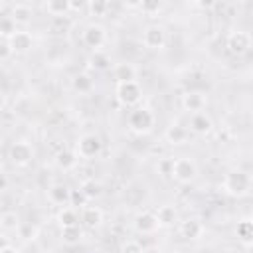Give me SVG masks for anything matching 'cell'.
Masks as SVG:
<instances>
[{
  "mask_svg": "<svg viewBox=\"0 0 253 253\" xmlns=\"http://www.w3.org/2000/svg\"><path fill=\"white\" fill-rule=\"evenodd\" d=\"M101 148H103V142L97 134H83L77 140V156L95 158V156H99Z\"/></svg>",
  "mask_w": 253,
  "mask_h": 253,
  "instance_id": "5",
  "label": "cell"
},
{
  "mask_svg": "<svg viewBox=\"0 0 253 253\" xmlns=\"http://www.w3.org/2000/svg\"><path fill=\"white\" fill-rule=\"evenodd\" d=\"M8 245H10V239H8L4 233H0V251H2L4 247H8Z\"/></svg>",
  "mask_w": 253,
  "mask_h": 253,
  "instance_id": "37",
  "label": "cell"
},
{
  "mask_svg": "<svg viewBox=\"0 0 253 253\" xmlns=\"http://www.w3.org/2000/svg\"><path fill=\"white\" fill-rule=\"evenodd\" d=\"M128 126L130 130H134L136 134H146L152 130L154 126V115L150 109L146 107H136L134 111H130L128 115Z\"/></svg>",
  "mask_w": 253,
  "mask_h": 253,
  "instance_id": "2",
  "label": "cell"
},
{
  "mask_svg": "<svg viewBox=\"0 0 253 253\" xmlns=\"http://www.w3.org/2000/svg\"><path fill=\"white\" fill-rule=\"evenodd\" d=\"M182 107L188 111V113H200V111H204V107H206V97L200 93V91H190V93H186L184 97H182Z\"/></svg>",
  "mask_w": 253,
  "mask_h": 253,
  "instance_id": "12",
  "label": "cell"
},
{
  "mask_svg": "<svg viewBox=\"0 0 253 253\" xmlns=\"http://www.w3.org/2000/svg\"><path fill=\"white\" fill-rule=\"evenodd\" d=\"M0 253H20V251H18L16 247H12V245H8V247H4V249H2Z\"/></svg>",
  "mask_w": 253,
  "mask_h": 253,
  "instance_id": "38",
  "label": "cell"
},
{
  "mask_svg": "<svg viewBox=\"0 0 253 253\" xmlns=\"http://www.w3.org/2000/svg\"><path fill=\"white\" fill-rule=\"evenodd\" d=\"M32 43H34L32 34H28V32H18V30H16V34L8 40V45H10L12 53H26V51L32 47Z\"/></svg>",
  "mask_w": 253,
  "mask_h": 253,
  "instance_id": "11",
  "label": "cell"
},
{
  "mask_svg": "<svg viewBox=\"0 0 253 253\" xmlns=\"http://www.w3.org/2000/svg\"><path fill=\"white\" fill-rule=\"evenodd\" d=\"M164 138H166L170 144H184V142L188 140V130H186V126H182V125H178V123H172V125L166 128Z\"/></svg>",
  "mask_w": 253,
  "mask_h": 253,
  "instance_id": "16",
  "label": "cell"
},
{
  "mask_svg": "<svg viewBox=\"0 0 253 253\" xmlns=\"http://www.w3.org/2000/svg\"><path fill=\"white\" fill-rule=\"evenodd\" d=\"M32 156H34V150L28 142H14L10 146V158L16 166H26L32 162Z\"/></svg>",
  "mask_w": 253,
  "mask_h": 253,
  "instance_id": "8",
  "label": "cell"
},
{
  "mask_svg": "<svg viewBox=\"0 0 253 253\" xmlns=\"http://www.w3.org/2000/svg\"><path fill=\"white\" fill-rule=\"evenodd\" d=\"M89 65H91L93 69L103 71V69L111 67V59H109V55H107L105 51L97 49V51H93V53H91V57H89Z\"/></svg>",
  "mask_w": 253,
  "mask_h": 253,
  "instance_id": "24",
  "label": "cell"
},
{
  "mask_svg": "<svg viewBox=\"0 0 253 253\" xmlns=\"http://www.w3.org/2000/svg\"><path fill=\"white\" fill-rule=\"evenodd\" d=\"M10 55H12L10 45H8V43H0V59H6V57H10Z\"/></svg>",
  "mask_w": 253,
  "mask_h": 253,
  "instance_id": "36",
  "label": "cell"
},
{
  "mask_svg": "<svg viewBox=\"0 0 253 253\" xmlns=\"http://www.w3.org/2000/svg\"><path fill=\"white\" fill-rule=\"evenodd\" d=\"M172 176L182 184H190L198 176V166L192 158H174Z\"/></svg>",
  "mask_w": 253,
  "mask_h": 253,
  "instance_id": "3",
  "label": "cell"
},
{
  "mask_svg": "<svg viewBox=\"0 0 253 253\" xmlns=\"http://www.w3.org/2000/svg\"><path fill=\"white\" fill-rule=\"evenodd\" d=\"M57 221L61 223V227H71V225H79V215L73 208H61Z\"/></svg>",
  "mask_w": 253,
  "mask_h": 253,
  "instance_id": "23",
  "label": "cell"
},
{
  "mask_svg": "<svg viewBox=\"0 0 253 253\" xmlns=\"http://www.w3.org/2000/svg\"><path fill=\"white\" fill-rule=\"evenodd\" d=\"M55 162H57L59 168L71 170V168H75V164H77V152H73V150H61V152H57Z\"/></svg>",
  "mask_w": 253,
  "mask_h": 253,
  "instance_id": "22",
  "label": "cell"
},
{
  "mask_svg": "<svg viewBox=\"0 0 253 253\" xmlns=\"http://www.w3.org/2000/svg\"><path fill=\"white\" fill-rule=\"evenodd\" d=\"M10 18L16 22V26H18V24H28L30 18H32V8H30L28 4H16V6L12 8Z\"/></svg>",
  "mask_w": 253,
  "mask_h": 253,
  "instance_id": "21",
  "label": "cell"
},
{
  "mask_svg": "<svg viewBox=\"0 0 253 253\" xmlns=\"http://www.w3.org/2000/svg\"><path fill=\"white\" fill-rule=\"evenodd\" d=\"M69 188L65 186V184H53L49 190H47V198L53 202V204H57V206H65V204H69Z\"/></svg>",
  "mask_w": 253,
  "mask_h": 253,
  "instance_id": "19",
  "label": "cell"
},
{
  "mask_svg": "<svg viewBox=\"0 0 253 253\" xmlns=\"http://www.w3.org/2000/svg\"><path fill=\"white\" fill-rule=\"evenodd\" d=\"M142 42L150 49L164 47V43H166V32H164V28H160V26H148L144 30V34H142Z\"/></svg>",
  "mask_w": 253,
  "mask_h": 253,
  "instance_id": "7",
  "label": "cell"
},
{
  "mask_svg": "<svg viewBox=\"0 0 253 253\" xmlns=\"http://www.w3.org/2000/svg\"><path fill=\"white\" fill-rule=\"evenodd\" d=\"M69 204L75 206V208H85L87 206V198L81 190H71L69 192Z\"/></svg>",
  "mask_w": 253,
  "mask_h": 253,
  "instance_id": "31",
  "label": "cell"
},
{
  "mask_svg": "<svg viewBox=\"0 0 253 253\" xmlns=\"http://www.w3.org/2000/svg\"><path fill=\"white\" fill-rule=\"evenodd\" d=\"M251 188V176L243 170H231L225 174L223 190L231 196H245Z\"/></svg>",
  "mask_w": 253,
  "mask_h": 253,
  "instance_id": "1",
  "label": "cell"
},
{
  "mask_svg": "<svg viewBox=\"0 0 253 253\" xmlns=\"http://www.w3.org/2000/svg\"><path fill=\"white\" fill-rule=\"evenodd\" d=\"M154 215H156L158 225H164V227H170L178 221V211H176L174 206H160Z\"/></svg>",
  "mask_w": 253,
  "mask_h": 253,
  "instance_id": "17",
  "label": "cell"
},
{
  "mask_svg": "<svg viewBox=\"0 0 253 253\" xmlns=\"http://www.w3.org/2000/svg\"><path fill=\"white\" fill-rule=\"evenodd\" d=\"M89 10L95 16H105V12L109 10V2H89Z\"/></svg>",
  "mask_w": 253,
  "mask_h": 253,
  "instance_id": "32",
  "label": "cell"
},
{
  "mask_svg": "<svg viewBox=\"0 0 253 253\" xmlns=\"http://www.w3.org/2000/svg\"><path fill=\"white\" fill-rule=\"evenodd\" d=\"M2 8H4V2H0V12H2Z\"/></svg>",
  "mask_w": 253,
  "mask_h": 253,
  "instance_id": "41",
  "label": "cell"
},
{
  "mask_svg": "<svg viewBox=\"0 0 253 253\" xmlns=\"http://www.w3.org/2000/svg\"><path fill=\"white\" fill-rule=\"evenodd\" d=\"M81 221L87 225V227H97L101 221H103V211L95 206H85L81 208Z\"/></svg>",
  "mask_w": 253,
  "mask_h": 253,
  "instance_id": "18",
  "label": "cell"
},
{
  "mask_svg": "<svg viewBox=\"0 0 253 253\" xmlns=\"http://www.w3.org/2000/svg\"><path fill=\"white\" fill-rule=\"evenodd\" d=\"M138 6H140L146 14H152V12H158V10H160V4H158L156 0H154V2H140Z\"/></svg>",
  "mask_w": 253,
  "mask_h": 253,
  "instance_id": "35",
  "label": "cell"
},
{
  "mask_svg": "<svg viewBox=\"0 0 253 253\" xmlns=\"http://www.w3.org/2000/svg\"><path fill=\"white\" fill-rule=\"evenodd\" d=\"M0 227L4 229H18L20 227V221H18V215L14 211H6L0 215Z\"/></svg>",
  "mask_w": 253,
  "mask_h": 253,
  "instance_id": "30",
  "label": "cell"
},
{
  "mask_svg": "<svg viewBox=\"0 0 253 253\" xmlns=\"http://www.w3.org/2000/svg\"><path fill=\"white\" fill-rule=\"evenodd\" d=\"M105 40H107L105 30H103L101 26H97V24H91V26L85 28V32H83V42H85V45H89L93 51L101 49V45L105 43Z\"/></svg>",
  "mask_w": 253,
  "mask_h": 253,
  "instance_id": "9",
  "label": "cell"
},
{
  "mask_svg": "<svg viewBox=\"0 0 253 253\" xmlns=\"http://www.w3.org/2000/svg\"><path fill=\"white\" fill-rule=\"evenodd\" d=\"M73 89L79 91V93H91L93 89V79L87 75V73H77L73 77Z\"/></svg>",
  "mask_w": 253,
  "mask_h": 253,
  "instance_id": "26",
  "label": "cell"
},
{
  "mask_svg": "<svg viewBox=\"0 0 253 253\" xmlns=\"http://www.w3.org/2000/svg\"><path fill=\"white\" fill-rule=\"evenodd\" d=\"M14 34H16V22L10 16H0V36L10 40Z\"/></svg>",
  "mask_w": 253,
  "mask_h": 253,
  "instance_id": "29",
  "label": "cell"
},
{
  "mask_svg": "<svg viewBox=\"0 0 253 253\" xmlns=\"http://www.w3.org/2000/svg\"><path fill=\"white\" fill-rule=\"evenodd\" d=\"M81 237H83V231L79 229V225H71V227H63V229H61V239H63V243H67V245L79 243Z\"/></svg>",
  "mask_w": 253,
  "mask_h": 253,
  "instance_id": "25",
  "label": "cell"
},
{
  "mask_svg": "<svg viewBox=\"0 0 253 253\" xmlns=\"http://www.w3.org/2000/svg\"><path fill=\"white\" fill-rule=\"evenodd\" d=\"M180 233H182V237H186V239H198V237H202V233H204V225H202V221L200 219H184L182 223H180Z\"/></svg>",
  "mask_w": 253,
  "mask_h": 253,
  "instance_id": "15",
  "label": "cell"
},
{
  "mask_svg": "<svg viewBox=\"0 0 253 253\" xmlns=\"http://www.w3.org/2000/svg\"><path fill=\"white\" fill-rule=\"evenodd\" d=\"M158 221H156V215L152 211H142L134 217V229L142 235H148V233H154L158 229Z\"/></svg>",
  "mask_w": 253,
  "mask_h": 253,
  "instance_id": "10",
  "label": "cell"
},
{
  "mask_svg": "<svg viewBox=\"0 0 253 253\" xmlns=\"http://www.w3.org/2000/svg\"><path fill=\"white\" fill-rule=\"evenodd\" d=\"M45 10L53 18H63L69 14V2L67 0H49V2H45Z\"/></svg>",
  "mask_w": 253,
  "mask_h": 253,
  "instance_id": "20",
  "label": "cell"
},
{
  "mask_svg": "<svg viewBox=\"0 0 253 253\" xmlns=\"http://www.w3.org/2000/svg\"><path fill=\"white\" fill-rule=\"evenodd\" d=\"M83 194H85V198L87 200H91V198H97L99 194H101V184L99 182H95V180H85L83 184H81V188H79Z\"/></svg>",
  "mask_w": 253,
  "mask_h": 253,
  "instance_id": "28",
  "label": "cell"
},
{
  "mask_svg": "<svg viewBox=\"0 0 253 253\" xmlns=\"http://www.w3.org/2000/svg\"><path fill=\"white\" fill-rule=\"evenodd\" d=\"M249 47H251V36H249L247 32L237 30V32H231V34H229V38H227V49H229L231 53L241 55V53H245Z\"/></svg>",
  "mask_w": 253,
  "mask_h": 253,
  "instance_id": "6",
  "label": "cell"
},
{
  "mask_svg": "<svg viewBox=\"0 0 253 253\" xmlns=\"http://www.w3.org/2000/svg\"><path fill=\"white\" fill-rule=\"evenodd\" d=\"M211 126H213V123H211V119L204 111L194 113L190 117V130L196 132V134H208L211 130Z\"/></svg>",
  "mask_w": 253,
  "mask_h": 253,
  "instance_id": "13",
  "label": "cell"
},
{
  "mask_svg": "<svg viewBox=\"0 0 253 253\" xmlns=\"http://www.w3.org/2000/svg\"><path fill=\"white\" fill-rule=\"evenodd\" d=\"M142 253H160V251H158L156 247H144V251H142Z\"/></svg>",
  "mask_w": 253,
  "mask_h": 253,
  "instance_id": "40",
  "label": "cell"
},
{
  "mask_svg": "<svg viewBox=\"0 0 253 253\" xmlns=\"http://www.w3.org/2000/svg\"><path fill=\"white\" fill-rule=\"evenodd\" d=\"M4 105H6V95H4L2 91H0V111L4 109Z\"/></svg>",
  "mask_w": 253,
  "mask_h": 253,
  "instance_id": "39",
  "label": "cell"
},
{
  "mask_svg": "<svg viewBox=\"0 0 253 253\" xmlns=\"http://www.w3.org/2000/svg\"><path fill=\"white\" fill-rule=\"evenodd\" d=\"M113 77L117 79V83H126V81H134L136 79V69L132 63L128 61H123V63H117L113 67Z\"/></svg>",
  "mask_w": 253,
  "mask_h": 253,
  "instance_id": "14",
  "label": "cell"
},
{
  "mask_svg": "<svg viewBox=\"0 0 253 253\" xmlns=\"http://www.w3.org/2000/svg\"><path fill=\"white\" fill-rule=\"evenodd\" d=\"M237 237L245 243V245H251V239H253V223L249 219H241L237 223Z\"/></svg>",
  "mask_w": 253,
  "mask_h": 253,
  "instance_id": "27",
  "label": "cell"
},
{
  "mask_svg": "<svg viewBox=\"0 0 253 253\" xmlns=\"http://www.w3.org/2000/svg\"><path fill=\"white\" fill-rule=\"evenodd\" d=\"M172 164H174V158H162V160L158 162V170H160V174H164V176H172Z\"/></svg>",
  "mask_w": 253,
  "mask_h": 253,
  "instance_id": "33",
  "label": "cell"
},
{
  "mask_svg": "<svg viewBox=\"0 0 253 253\" xmlns=\"http://www.w3.org/2000/svg\"><path fill=\"white\" fill-rule=\"evenodd\" d=\"M140 97H142V91H140V87H138L136 81L117 83V99H119L123 105H126V107L136 105V103L140 101Z\"/></svg>",
  "mask_w": 253,
  "mask_h": 253,
  "instance_id": "4",
  "label": "cell"
},
{
  "mask_svg": "<svg viewBox=\"0 0 253 253\" xmlns=\"http://www.w3.org/2000/svg\"><path fill=\"white\" fill-rule=\"evenodd\" d=\"M142 245L138 241H126L123 247H121V253H142Z\"/></svg>",
  "mask_w": 253,
  "mask_h": 253,
  "instance_id": "34",
  "label": "cell"
}]
</instances>
